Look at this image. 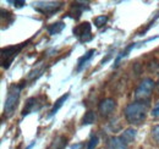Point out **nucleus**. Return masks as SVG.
Here are the masks:
<instances>
[{"label":"nucleus","instance_id":"1","mask_svg":"<svg viewBox=\"0 0 159 149\" xmlns=\"http://www.w3.org/2000/svg\"><path fill=\"white\" fill-rule=\"evenodd\" d=\"M149 104L148 102H135L129 104L125 108V117L129 124L132 125H139L144 121L147 112H148Z\"/></svg>","mask_w":159,"mask_h":149},{"label":"nucleus","instance_id":"2","mask_svg":"<svg viewBox=\"0 0 159 149\" xmlns=\"http://www.w3.org/2000/svg\"><path fill=\"white\" fill-rule=\"evenodd\" d=\"M22 87L23 86H20V84H12L9 88V93H7L6 100H5V106H4V112L7 117L14 114V111L16 110V108L19 105Z\"/></svg>","mask_w":159,"mask_h":149},{"label":"nucleus","instance_id":"3","mask_svg":"<svg viewBox=\"0 0 159 149\" xmlns=\"http://www.w3.org/2000/svg\"><path fill=\"white\" fill-rule=\"evenodd\" d=\"M154 89V82L151 78H144L141 83L139 84V87L136 88L135 92V98L137 102H148L151 94Z\"/></svg>","mask_w":159,"mask_h":149},{"label":"nucleus","instance_id":"4","mask_svg":"<svg viewBox=\"0 0 159 149\" xmlns=\"http://www.w3.org/2000/svg\"><path fill=\"white\" fill-rule=\"evenodd\" d=\"M27 43L28 42L21 43L20 45H12V47H7V48L1 49V62H2L4 69H7L10 66V64L14 61V59L17 56V54L27 45Z\"/></svg>","mask_w":159,"mask_h":149},{"label":"nucleus","instance_id":"5","mask_svg":"<svg viewBox=\"0 0 159 149\" xmlns=\"http://www.w3.org/2000/svg\"><path fill=\"white\" fill-rule=\"evenodd\" d=\"M62 4L61 2H53V1H48V2H44V1H40V2H34V9L37 11H39L44 15H48V16H52L54 12H57L58 10L61 9Z\"/></svg>","mask_w":159,"mask_h":149},{"label":"nucleus","instance_id":"6","mask_svg":"<svg viewBox=\"0 0 159 149\" xmlns=\"http://www.w3.org/2000/svg\"><path fill=\"white\" fill-rule=\"evenodd\" d=\"M74 34L76 37L80 38L81 42H87L91 40L92 36H91V25L88 22H83L79 26H76L74 28Z\"/></svg>","mask_w":159,"mask_h":149},{"label":"nucleus","instance_id":"7","mask_svg":"<svg viewBox=\"0 0 159 149\" xmlns=\"http://www.w3.org/2000/svg\"><path fill=\"white\" fill-rule=\"evenodd\" d=\"M98 109H99L100 115L104 116V117H107V116L111 115L114 112V110L116 109V103H115L114 99L107 98V99H104V100L100 102Z\"/></svg>","mask_w":159,"mask_h":149},{"label":"nucleus","instance_id":"8","mask_svg":"<svg viewBox=\"0 0 159 149\" xmlns=\"http://www.w3.org/2000/svg\"><path fill=\"white\" fill-rule=\"evenodd\" d=\"M42 105H43V103H40L39 98H36V97L30 98L26 102V105H25V108L22 110V116H26V115H28L31 112L39 110L40 108H42Z\"/></svg>","mask_w":159,"mask_h":149},{"label":"nucleus","instance_id":"9","mask_svg":"<svg viewBox=\"0 0 159 149\" xmlns=\"http://www.w3.org/2000/svg\"><path fill=\"white\" fill-rule=\"evenodd\" d=\"M108 149H129L127 144L120 137H111L107 142Z\"/></svg>","mask_w":159,"mask_h":149},{"label":"nucleus","instance_id":"10","mask_svg":"<svg viewBox=\"0 0 159 149\" xmlns=\"http://www.w3.org/2000/svg\"><path fill=\"white\" fill-rule=\"evenodd\" d=\"M135 137H136V130H134V129H127V130L124 131V133L121 134V139L127 144V143H131V142H134V139H135Z\"/></svg>","mask_w":159,"mask_h":149},{"label":"nucleus","instance_id":"11","mask_svg":"<svg viewBox=\"0 0 159 149\" xmlns=\"http://www.w3.org/2000/svg\"><path fill=\"white\" fill-rule=\"evenodd\" d=\"M64 28H65V23L64 22H55V23L50 25L47 29H48V33L50 36H54V34H59Z\"/></svg>","mask_w":159,"mask_h":149},{"label":"nucleus","instance_id":"12","mask_svg":"<svg viewBox=\"0 0 159 149\" xmlns=\"http://www.w3.org/2000/svg\"><path fill=\"white\" fill-rule=\"evenodd\" d=\"M93 54H96V50H94V49H91V50H88L84 55L82 56V57H80L79 59V66H77V71H80V70H81V69H82V67L88 62V60L93 56Z\"/></svg>","mask_w":159,"mask_h":149},{"label":"nucleus","instance_id":"13","mask_svg":"<svg viewBox=\"0 0 159 149\" xmlns=\"http://www.w3.org/2000/svg\"><path fill=\"white\" fill-rule=\"evenodd\" d=\"M86 9V6L83 5H79V4H74L71 7V11L69 12V15H72V17H75L76 20H79L82 15V11Z\"/></svg>","mask_w":159,"mask_h":149},{"label":"nucleus","instance_id":"14","mask_svg":"<svg viewBox=\"0 0 159 149\" xmlns=\"http://www.w3.org/2000/svg\"><path fill=\"white\" fill-rule=\"evenodd\" d=\"M69 98V94H65V95H62V97H60L59 99L55 102V104H54V106H53V109L50 110V114H49V116H53V115H55L58 110H59L60 108L62 106V104L65 103V100Z\"/></svg>","mask_w":159,"mask_h":149},{"label":"nucleus","instance_id":"15","mask_svg":"<svg viewBox=\"0 0 159 149\" xmlns=\"http://www.w3.org/2000/svg\"><path fill=\"white\" fill-rule=\"evenodd\" d=\"M97 120V116L93 111H87L84 114V116L82 117V125H91L94 124Z\"/></svg>","mask_w":159,"mask_h":149},{"label":"nucleus","instance_id":"16","mask_svg":"<svg viewBox=\"0 0 159 149\" xmlns=\"http://www.w3.org/2000/svg\"><path fill=\"white\" fill-rule=\"evenodd\" d=\"M65 144H66V139L64 137H59V138H57V141H54L50 149H62Z\"/></svg>","mask_w":159,"mask_h":149},{"label":"nucleus","instance_id":"17","mask_svg":"<svg viewBox=\"0 0 159 149\" xmlns=\"http://www.w3.org/2000/svg\"><path fill=\"white\" fill-rule=\"evenodd\" d=\"M151 134H152V138H153L154 143L159 147V125H156V126L152 127Z\"/></svg>","mask_w":159,"mask_h":149},{"label":"nucleus","instance_id":"18","mask_svg":"<svg viewBox=\"0 0 159 149\" xmlns=\"http://www.w3.org/2000/svg\"><path fill=\"white\" fill-rule=\"evenodd\" d=\"M107 21H108V16H98V17H96L94 19V25L97 26V27H102V26H104L105 23H107Z\"/></svg>","mask_w":159,"mask_h":149},{"label":"nucleus","instance_id":"19","mask_svg":"<svg viewBox=\"0 0 159 149\" xmlns=\"http://www.w3.org/2000/svg\"><path fill=\"white\" fill-rule=\"evenodd\" d=\"M98 137L97 136H93L91 139H89V142H88V146H87V148L86 149H94L97 147V144H98Z\"/></svg>","mask_w":159,"mask_h":149},{"label":"nucleus","instance_id":"20","mask_svg":"<svg viewBox=\"0 0 159 149\" xmlns=\"http://www.w3.org/2000/svg\"><path fill=\"white\" fill-rule=\"evenodd\" d=\"M152 116H154V117H159V103L154 106V109L152 110Z\"/></svg>","mask_w":159,"mask_h":149},{"label":"nucleus","instance_id":"21","mask_svg":"<svg viewBox=\"0 0 159 149\" xmlns=\"http://www.w3.org/2000/svg\"><path fill=\"white\" fill-rule=\"evenodd\" d=\"M14 4H15V6H16V7H22V6L25 5V1H23V0H20V1H14Z\"/></svg>","mask_w":159,"mask_h":149},{"label":"nucleus","instance_id":"22","mask_svg":"<svg viewBox=\"0 0 159 149\" xmlns=\"http://www.w3.org/2000/svg\"><path fill=\"white\" fill-rule=\"evenodd\" d=\"M82 147H83V144H82V143H79V144H76V146H72L71 149H81Z\"/></svg>","mask_w":159,"mask_h":149},{"label":"nucleus","instance_id":"23","mask_svg":"<svg viewBox=\"0 0 159 149\" xmlns=\"http://www.w3.org/2000/svg\"><path fill=\"white\" fill-rule=\"evenodd\" d=\"M33 144H34V143H33ZM33 144H31V146H28V147H27V148H26V149H31V148H32V147H33Z\"/></svg>","mask_w":159,"mask_h":149},{"label":"nucleus","instance_id":"24","mask_svg":"<svg viewBox=\"0 0 159 149\" xmlns=\"http://www.w3.org/2000/svg\"><path fill=\"white\" fill-rule=\"evenodd\" d=\"M158 89H159V81H158Z\"/></svg>","mask_w":159,"mask_h":149}]
</instances>
